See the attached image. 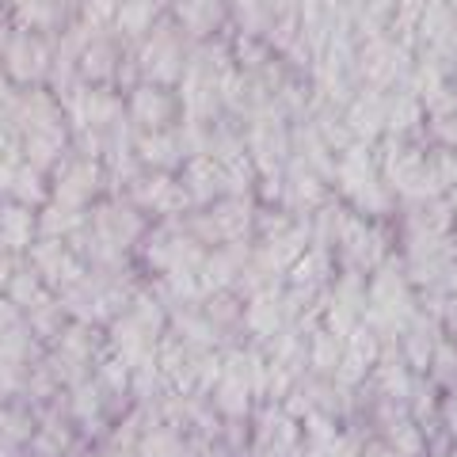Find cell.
<instances>
[{"label":"cell","mask_w":457,"mask_h":457,"mask_svg":"<svg viewBox=\"0 0 457 457\" xmlns=\"http://www.w3.org/2000/svg\"><path fill=\"white\" fill-rule=\"evenodd\" d=\"M137 457H191V446L176 427H153L137 442Z\"/></svg>","instance_id":"6da1fadb"},{"label":"cell","mask_w":457,"mask_h":457,"mask_svg":"<svg viewBox=\"0 0 457 457\" xmlns=\"http://www.w3.org/2000/svg\"><path fill=\"white\" fill-rule=\"evenodd\" d=\"M389 431V446L396 457H423V435H420V427L416 423H408V420H400L393 427H385Z\"/></svg>","instance_id":"7a4b0ae2"},{"label":"cell","mask_w":457,"mask_h":457,"mask_svg":"<svg viewBox=\"0 0 457 457\" xmlns=\"http://www.w3.org/2000/svg\"><path fill=\"white\" fill-rule=\"evenodd\" d=\"M336 427L332 420H324V416H309L305 420V446H309V457H328V450L336 446Z\"/></svg>","instance_id":"3957f363"},{"label":"cell","mask_w":457,"mask_h":457,"mask_svg":"<svg viewBox=\"0 0 457 457\" xmlns=\"http://www.w3.org/2000/svg\"><path fill=\"white\" fill-rule=\"evenodd\" d=\"M218 408L225 411L228 420H240L248 411V396H245V389L240 385H225V389L218 393Z\"/></svg>","instance_id":"277c9868"},{"label":"cell","mask_w":457,"mask_h":457,"mask_svg":"<svg viewBox=\"0 0 457 457\" xmlns=\"http://www.w3.org/2000/svg\"><path fill=\"white\" fill-rule=\"evenodd\" d=\"M362 457H396L389 446H381V442H374V446H366L362 450Z\"/></svg>","instance_id":"5b68a950"},{"label":"cell","mask_w":457,"mask_h":457,"mask_svg":"<svg viewBox=\"0 0 457 457\" xmlns=\"http://www.w3.org/2000/svg\"><path fill=\"white\" fill-rule=\"evenodd\" d=\"M446 420H450V431L457 438V400H450V404H446Z\"/></svg>","instance_id":"8992f818"},{"label":"cell","mask_w":457,"mask_h":457,"mask_svg":"<svg viewBox=\"0 0 457 457\" xmlns=\"http://www.w3.org/2000/svg\"><path fill=\"white\" fill-rule=\"evenodd\" d=\"M442 457H457V453H442Z\"/></svg>","instance_id":"52a82bcc"}]
</instances>
